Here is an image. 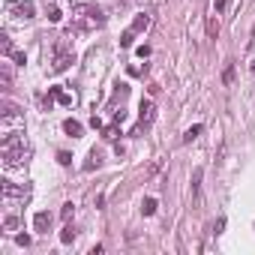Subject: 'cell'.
<instances>
[{
	"label": "cell",
	"instance_id": "6da1fadb",
	"mask_svg": "<svg viewBox=\"0 0 255 255\" xmlns=\"http://www.w3.org/2000/svg\"><path fill=\"white\" fill-rule=\"evenodd\" d=\"M0 156H3V168L6 171L24 168V162L30 159V144L24 141L21 132H6L3 141H0Z\"/></svg>",
	"mask_w": 255,
	"mask_h": 255
},
{
	"label": "cell",
	"instance_id": "7a4b0ae2",
	"mask_svg": "<svg viewBox=\"0 0 255 255\" xmlns=\"http://www.w3.org/2000/svg\"><path fill=\"white\" fill-rule=\"evenodd\" d=\"M105 24V12L96 6V3H75L72 9V27L81 30V33H90V30H99Z\"/></svg>",
	"mask_w": 255,
	"mask_h": 255
},
{
	"label": "cell",
	"instance_id": "3957f363",
	"mask_svg": "<svg viewBox=\"0 0 255 255\" xmlns=\"http://www.w3.org/2000/svg\"><path fill=\"white\" fill-rule=\"evenodd\" d=\"M72 63H75V48H72L69 36H60L51 51V72H66Z\"/></svg>",
	"mask_w": 255,
	"mask_h": 255
},
{
	"label": "cell",
	"instance_id": "277c9868",
	"mask_svg": "<svg viewBox=\"0 0 255 255\" xmlns=\"http://www.w3.org/2000/svg\"><path fill=\"white\" fill-rule=\"evenodd\" d=\"M3 201H6V207H15V204H24L27 198H30V186L24 183V186H18V183H12V180H3Z\"/></svg>",
	"mask_w": 255,
	"mask_h": 255
},
{
	"label": "cell",
	"instance_id": "5b68a950",
	"mask_svg": "<svg viewBox=\"0 0 255 255\" xmlns=\"http://www.w3.org/2000/svg\"><path fill=\"white\" fill-rule=\"evenodd\" d=\"M6 12L18 21H30L36 15V6H33V0H12V3H6Z\"/></svg>",
	"mask_w": 255,
	"mask_h": 255
},
{
	"label": "cell",
	"instance_id": "8992f818",
	"mask_svg": "<svg viewBox=\"0 0 255 255\" xmlns=\"http://www.w3.org/2000/svg\"><path fill=\"white\" fill-rule=\"evenodd\" d=\"M153 120H156V105L153 102H141V108H138V126L132 129V135H141Z\"/></svg>",
	"mask_w": 255,
	"mask_h": 255
},
{
	"label": "cell",
	"instance_id": "52a82bcc",
	"mask_svg": "<svg viewBox=\"0 0 255 255\" xmlns=\"http://www.w3.org/2000/svg\"><path fill=\"white\" fill-rule=\"evenodd\" d=\"M0 117H3V126H6V129H9V126H24V114H21V108L12 105V102H3Z\"/></svg>",
	"mask_w": 255,
	"mask_h": 255
},
{
	"label": "cell",
	"instance_id": "ba28073f",
	"mask_svg": "<svg viewBox=\"0 0 255 255\" xmlns=\"http://www.w3.org/2000/svg\"><path fill=\"white\" fill-rule=\"evenodd\" d=\"M126 96H129V84H114V93L108 99V111H117V105H123Z\"/></svg>",
	"mask_w": 255,
	"mask_h": 255
},
{
	"label": "cell",
	"instance_id": "9c48e42d",
	"mask_svg": "<svg viewBox=\"0 0 255 255\" xmlns=\"http://www.w3.org/2000/svg\"><path fill=\"white\" fill-rule=\"evenodd\" d=\"M33 228H36L39 234H48V231H51V213L39 210V213L33 216Z\"/></svg>",
	"mask_w": 255,
	"mask_h": 255
},
{
	"label": "cell",
	"instance_id": "30bf717a",
	"mask_svg": "<svg viewBox=\"0 0 255 255\" xmlns=\"http://www.w3.org/2000/svg\"><path fill=\"white\" fill-rule=\"evenodd\" d=\"M48 99H57L60 105H72V102H75V96L66 93L63 87H51V90H48Z\"/></svg>",
	"mask_w": 255,
	"mask_h": 255
},
{
	"label": "cell",
	"instance_id": "8fae6325",
	"mask_svg": "<svg viewBox=\"0 0 255 255\" xmlns=\"http://www.w3.org/2000/svg\"><path fill=\"white\" fill-rule=\"evenodd\" d=\"M102 138H105V141H117V138H120V123H117V120L102 129Z\"/></svg>",
	"mask_w": 255,
	"mask_h": 255
},
{
	"label": "cell",
	"instance_id": "7c38bea8",
	"mask_svg": "<svg viewBox=\"0 0 255 255\" xmlns=\"http://www.w3.org/2000/svg\"><path fill=\"white\" fill-rule=\"evenodd\" d=\"M63 129H66V135H72V138H78V135L84 132L78 120H66V123H63Z\"/></svg>",
	"mask_w": 255,
	"mask_h": 255
},
{
	"label": "cell",
	"instance_id": "4fadbf2b",
	"mask_svg": "<svg viewBox=\"0 0 255 255\" xmlns=\"http://www.w3.org/2000/svg\"><path fill=\"white\" fill-rule=\"evenodd\" d=\"M102 165V153L99 150H90V159L84 162V171H93V168H99Z\"/></svg>",
	"mask_w": 255,
	"mask_h": 255
},
{
	"label": "cell",
	"instance_id": "5bb4252c",
	"mask_svg": "<svg viewBox=\"0 0 255 255\" xmlns=\"http://www.w3.org/2000/svg\"><path fill=\"white\" fill-rule=\"evenodd\" d=\"M72 240H75V228H72V222H66L60 231V243H72Z\"/></svg>",
	"mask_w": 255,
	"mask_h": 255
},
{
	"label": "cell",
	"instance_id": "9a60e30c",
	"mask_svg": "<svg viewBox=\"0 0 255 255\" xmlns=\"http://www.w3.org/2000/svg\"><path fill=\"white\" fill-rule=\"evenodd\" d=\"M147 27H150V15H138V18H135V24H132V30H135V33H141V30H147Z\"/></svg>",
	"mask_w": 255,
	"mask_h": 255
},
{
	"label": "cell",
	"instance_id": "2e32d148",
	"mask_svg": "<svg viewBox=\"0 0 255 255\" xmlns=\"http://www.w3.org/2000/svg\"><path fill=\"white\" fill-rule=\"evenodd\" d=\"M201 135V123H195V126H189V129H186V135H183V141L189 144V141H195Z\"/></svg>",
	"mask_w": 255,
	"mask_h": 255
},
{
	"label": "cell",
	"instance_id": "e0dca14e",
	"mask_svg": "<svg viewBox=\"0 0 255 255\" xmlns=\"http://www.w3.org/2000/svg\"><path fill=\"white\" fill-rule=\"evenodd\" d=\"M141 213H144V216H153V213H156V198H144Z\"/></svg>",
	"mask_w": 255,
	"mask_h": 255
},
{
	"label": "cell",
	"instance_id": "ac0fdd59",
	"mask_svg": "<svg viewBox=\"0 0 255 255\" xmlns=\"http://www.w3.org/2000/svg\"><path fill=\"white\" fill-rule=\"evenodd\" d=\"M72 213H75V204H72V201H66V204L60 207V219H63V222H69V219H72Z\"/></svg>",
	"mask_w": 255,
	"mask_h": 255
},
{
	"label": "cell",
	"instance_id": "d6986e66",
	"mask_svg": "<svg viewBox=\"0 0 255 255\" xmlns=\"http://www.w3.org/2000/svg\"><path fill=\"white\" fill-rule=\"evenodd\" d=\"M132 39H135V30L129 27V30H126V33L120 36V48H129V45H132Z\"/></svg>",
	"mask_w": 255,
	"mask_h": 255
},
{
	"label": "cell",
	"instance_id": "ffe728a7",
	"mask_svg": "<svg viewBox=\"0 0 255 255\" xmlns=\"http://www.w3.org/2000/svg\"><path fill=\"white\" fill-rule=\"evenodd\" d=\"M15 228H18V216H15V213H9V216L3 219V231H15Z\"/></svg>",
	"mask_w": 255,
	"mask_h": 255
},
{
	"label": "cell",
	"instance_id": "44dd1931",
	"mask_svg": "<svg viewBox=\"0 0 255 255\" xmlns=\"http://www.w3.org/2000/svg\"><path fill=\"white\" fill-rule=\"evenodd\" d=\"M207 33H210V36L219 33V21H216V18H207Z\"/></svg>",
	"mask_w": 255,
	"mask_h": 255
},
{
	"label": "cell",
	"instance_id": "7402d4cb",
	"mask_svg": "<svg viewBox=\"0 0 255 255\" xmlns=\"http://www.w3.org/2000/svg\"><path fill=\"white\" fill-rule=\"evenodd\" d=\"M57 159H60V165H69V162H72V156H69L66 150H60V153H57Z\"/></svg>",
	"mask_w": 255,
	"mask_h": 255
},
{
	"label": "cell",
	"instance_id": "603a6c76",
	"mask_svg": "<svg viewBox=\"0 0 255 255\" xmlns=\"http://www.w3.org/2000/svg\"><path fill=\"white\" fill-rule=\"evenodd\" d=\"M12 60H15V63H21V66H24V63H27V57H24V54H21V51H12Z\"/></svg>",
	"mask_w": 255,
	"mask_h": 255
},
{
	"label": "cell",
	"instance_id": "cb8c5ba5",
	"mask_svg": "<svg viewBox=\"0 0 255 255\" xmlns=\"http://www.w3.org/2000/svg\"><path fill=\"white\" fill-rule=\"evenodd\" d=\"M48 21H60V12H57V9H54V6H51V9H48Z\"/></svg>",
	"mask_w": 255,
	"mask_h": 255
},
{
	"label": "cell",
	"instance_id": "d4e9b609",
	"mask_svg": "<svg viewBox=\"0 0 255 255\" xmlns=\"http://www.w3.org/2000/svg\"><path fill=\"white\" fill-rule=\"evenodd\" d=\"M225 3H228V0H213V9H216V12H222V9H225Z\"/></svg>",
	"mask_w": 255,
	"mask_h": 255
},
{
	"label": "cell",
	"instance_id": "484cf974",
	"mask_svg": "<svg viewBox=\"0 0 255 255\" xmlns=\"http://www.w3.org/2000/svg\"><path fill=\"white\" fill-rule=\"evenodd\" d=\"M15 240H18V243H21V246H30V237H27V234H18V237H15Z\"/></svg>",
	"mask_w": 255,
	"mask_h": 255
},
{
	"label": "cell",
	"instance_id": "4316f807",
	"mask_svg": "<svg viewBox=\"0 0 255 255\" xmlns=\"http://www.w3.org/2000/svg\"><path fill=\"white\" fill-rule=\"evenodd\" d=\"M123 3H138V0H123Z\"/></svg>",
	"mask_w": 255,
	"mask_h": 255
},
{
	"label": "cell",
	"instance_id": "83f0119b",
	"mask_svg": "<svg viewBox=\"0 0 255 255\" xmlns=\"http://www.w3.org/2000/svg\"><path fill=\"white\" fill-rule=\"evenodd\" d=\"M252 72H255V60H252Z\"/></svg>",
	"mask_w": 255,
	"mask_h": 255
}]
</instances>
